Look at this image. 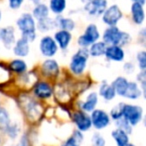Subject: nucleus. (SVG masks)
<instances>
[{"instance_id": "a878e982", "label": "nucleus", "mask_w": 146, "mask_h": 146, "mask_svg": "<svg viewBox=\"0 0 146 146\" xmlns=\"http://www.w3.org/2000/svg\"><path fill=\"white\" fill-rule=\"evenodd\" d=\"M111 136L116 143V146H125L126 144L129 143V134L120 128L116 127L115 129L112 130Z\"/></svg>"}, {"instance_id": "58836bf2", "label": "nucleus", "mask_w": 146, "mask_h": 146, "mask_svg": "<svg viewBox=\"0 0 146 146\" xmlns=\"http://www.w3.org/2000/svg\"><path fill=\"white\" fill-rule=\"evenodd\" d=\"M123 69L126 73L128 74H131L132 72L134 71V64L131 62H126L125 64L123 65Z\"/></svg>"}, {"instance_id": "ddd939ff", "label": "nucleus", "mask_w": 146, "mask_h": 146, "mask_svg": "<svg viewBox=\"0 0 146 146\" xmlns=\"http://www.w3.org/2000/svg\"><path fill=\"white\" fill-rule=\"evenodd\" d=\"M40 73L47 79H56L60 74V66L55 59L47 58L41 63Z\"/></svg>"}, {"instance_id": "6ab92c4d", "label": "nucleus", "mask_w": 146, "mask_h": 146, "mask_svg": "<svg viewBox=\"0 0 146 146\" xmlns=\"http://www.w3.org/2000/svg\"><path fill=\"white\" fill-rule=\"evenodd\" d=\"M7 66H8L9 71L11 73H13V74H16L17 76L22 75V74L26 73L27 70H28V65H27L26 61L21 58L12 59L7 64Z\"/></svg>"}, {"instance_id": "423d86ee", "label": "nucleus", "mask_w": 146, "mask_h": 146, "mask_svg": "<svg viewBox=\"0 0 146 146\" xmlns=\"http://www.w3.org/2000/svg\"><path fill=\"white\" fill-rule=\"evenodd\" d=\"M71 121L75 125L76 129H78L81 132H87L92 128V121L91 116L89 113L83 111V110H74L70 114Z\"/></svg>"}, {"instance_id": "c756f323", "label": "nucleus", "mask_w": 146, "mask_h": 146, "mask_svg": "<svg viewBox=\"0 0 146 146\" xmlns=\"http://www.w3.org/2000/svg\"><path fill=\"white\" fill-rule=\"evenodd\" d=\"M55 28H57L55 18H51L50 16L40 21H37V30H39L42 33L52 31Z\"/></svg>"}, {"instance_id": "bb28decb", "label": "nucleus", "mask_w": 146, "mask_h": 146, "mask_svg": "<svg viewBox=\"0 0 146 146\" xmlns=\"http://www.w3.org/2000/svg\"><path fill=\"white\" fill-rule=\"evenodd\" d=\"M111 84L114 87V89H115L116 94H117L118 96L123 97L126 92V89H127V87H128V84H129V80L126 77H124V76H118V77H116L115 79L112 81Z\"/></svg>"}, {"instance_id": "5701e85b", "label": "nucleus", "mask_w": 146, "mask_h": 146, "mask_svg": "<svg viewBox=\"0 0 146 146\" xmlns=\"http://www.w3.org/2000/svg\"><path fill=\"white\" fill-rule=\"evenodd\" d=\"M31 14L33 15V17L35 18L36 21H40L42 19H45L47 17H49V14H50V9L47 6L45 3H36L35 6L33 7L32 9V13Z\"/></svg>"}, {"instance_id": "9d476101", "label": "nucleus", "mask_w": 146, "mask_h": 146, "mask_svg": "<svg viewBox=\"0 0 146 146\" xmlns=\"http://www.w3.org/2000/svg\"><path fill=\"white\" fill-rule=\"evenodd\" d=\"M108 7L107 0H90L83 5V11L94 18L101 17Z\"/></svg>"}, {"instance_id": "f3484780", "label": "nucleus", "mask_w": 146, "mask_h": 146, "mask_svg": "<svg viewBox=\"0 0 146 146\" xmlns=\"http://www.w3.org/2000/svg\"><path fill=\"white\" fill-rule=\"evenodd\" d=\"M105 58L113 62H122L125 59V51L123 47L118 45H107Z\"/></svg>"}, {"instance_id": "de8ad7c7", "label": "nucleus", "mask_w": 146, "mask_h": 146, "mask_svg": "<svg viewBox=\"0 0 146 146\" xmlns=\"http://www.w3.org/2000/svg\"><path fill=\"white\" fill-rule=\"evenodd\" d=\"M32 1H33L34 3H38V2H40L41 0H32Z\"/></svg>"}, {"instance_id": "f8f14e48", "label": "nucleus", "mask_w": 146, "mask_h": 146, "mask_svg": "<svg viewBox=\"0 0 146 146\" xmlns=\"http://www.w3.org/2000/svg\"><path fill=\"white\" fill-rule=\"evenodd\" d=\"M123 17V12L121 11L120 7L116 4L108 6L105 12L101 16V19L104 24L107 26H117V23Z\"/></svg>"}, {"instance_id": "e433bc0d", "label": "nucleus", "mask_w": 146, "mask_h": 146, "mask_svg": "<svg viewBox=\"0 0 146 146\" xmlns=\"http://www.w3.org/2000/svg\"><path fill=\"white\" fill-rule=\"evenodd\" d=\"M25 0H8V5L10 9L12 10H17L19 9L23 4H24Z\"/></svg>"}, {"instance_id": "6e6552de", "label": "nucleus", "mask_w": 146, "mask_h": 146, "mask_svg": "<svg viewBox=\"0 0 146 146\" xmlns=\"http://www.w3.org/2000/svg\"><path fill=\"white\" fill-rule=\"evenodd\" d=\"M39 51L46 58H52L58 53L59 47L55 39L50 35H44L39 41Z\"/></svg>"}, {"instance_id": "c85d7f7f", "label": "nucleus", "mask_w": 146, "mask_h": 146, "mask_svg": "<svg viewBox=\"0 0 146 146\" xmlns=\"http://www.w3.org/2000/svg\"><path fill=\"white\" fill-rule=\"evenodd\" d=\"M49 9L50 12L56 16L62 15L67 8V0H49Z\"/></svg>"}, {"instance_id": "39448f33", "label": "nucleus", "mask_w": 146, "mask_h": 146, "mask_svg": "<svg viewBox=\"0 0 146 146\" xmlns=\"http://www.w3.org/2000/svg\"><path fill=\"white\" fill-rule=\"evenodd\" d=\"M99 28L95 23H90L85 27L83 33L77 38V44L81 48H89L93 43L97 42L100 39Z\"/></svg>"}, {"instance_id": "7c9ffc66", "label": "nucleus", "mask_w": 146, "mask_h": 146, "mask_svg": "<svg viewBox=\"0 0 146 146\" xmlns=\"http://www.w3.org/2000/svg\"><path fill=\"white\" fill-rule=\"evenodd\" d=\"M11 124V117L8 110L3 106H0V131L5 132L9 125Z\"/></svg>"}, {"instance_id": "aec40b11", "label": "nucleus", "mask_w": 146, "mask_h": 146, "mask_svg": "<svg viewBox=\"0 0 146 146\" xmlns=\"http://www.w3.org/2000/svg\"><path fill=\"white\" fill-rule=\"evenodd\" d=\"M132 21L136 25H141L145 20V11H144L143 5L139 3H132L130 7Z\"/></svg>"}, {"instance_id": "09e8293b", "label": "nucleus", "mask_w": 146, "mask_h": 146, "mask_svg": "<svg viewBox=\"0 0 146 146\" xmlns=\"http://www.w3.org/2000/svg\"><path fill=\"white\" fill-rule=\"evenodd\" d=\"M0 144H1V138H0Z\"/></svg>"}, {"instance_id": "f257e3e1", "label": "nucleus", "mask_w": 146, "mask_h": 146, "mask_svg": "<svg viewBox=\"0 0 146 146\" xmlns=\"http://www.w3.org/2000/svg\"><path fill=\"white\" fill-rule=\"evenodd\" d=\"M16 27L20 32V37L25 38L30 43L37 38V21L29 12H24L16 21Z\"/></svg>"}, {"instance_id": "9b49d317", "label": "nucleus", "mask_w": 146, "mask_h": 146, "mask_svg": "<svg viewBox=\"0 0 146 146\" xmlns=\"http://www.w3.org/2000/svg\"><path fill=\"white\" fill-rule=\"evenodd\" d=\"M90 116H91L92 127L95 128V130H97V131L105 129L111 123V117H110L109 113H107L103 109L96 108L95 110L91 112Z\"/></svg>"}, {"instance_id": "b1692460", "label": "nucleus", "mask_w": 146, "mask_h": 146, "mask_svg": "<svg viewBox=\"0 0 146 146\" xmlns=\"http://www.w3.org/2000/svg\"><path fill=\"white\" fill-rule=\"evenodd\" d=\"M142 95V90L139 83L135 81H129L128 87L126 89V92L123 97L130 100H136Z\"/></svg>"}, {"instance_id": "412c9836", "label": "nucleus", "mask_w": 146, "mask_h": 146, "mask_svg": "<svg viewBox=\"0 0 146 146\" xmlns=\"http://www.w3.org/2000/svg\"><path fill=\"white\" fill-rule=\"evenodd\" d=\"M98 94L99 96H101L105 101H111L116 97V91L114 89V87L112 86V84H109L108 82H106L105 80L101 82L98 89Z\"/></svg>"}, {"instance_id": "ea45409f", "label": "nucleus", "mask_w": 146, "mask_h": 146, "mask_svg": "<svg viewBox=\"0 0 146 146\" xmlns=\"http://www.w3.org/2000/svg\"><path fill=\"white\" fill-rule=\"evenodd\" d=\"M139 37H140V39H141V41L146 43V27L142 28L141 30L139 31Z\"/></svg>"}, {"instance_id": "c9c22d12", "label": "nucleus", "mask_w": 146, "mask_h": 146, "mask_svg": "<svg viewBox=\"0 0 146 146\" xmlns=\"http://www.w3.org/2000/svg\"><path fill=\"white\" fill-rule=\"evenodd\" d=\"M91 144L92 146H106V140L100 133L95 132L91 137Z\"/></svg>"}, {"instance_id": "f704fd0d", "label": "nucleus", "mask_w": 146, "mask_h": 146, "mask_svg": "<svg viewBox=\"0 0 146 146\" xmlns=\"http://www.w3.org/2000/svg\"><path fill=\"white\" fill-rule=\"evenodd\" d=\"M136 60H137L138 67L140 70L146 69V50H141L136 54Z\"/></svg>"}, {"instance_id": "79ce46f5", "label": "nucleus", "mask_w": 146, "mask_h": 146, "mask_svg": "<svg viewBox=\"0 0 146 146\" xmlns=\"http://www.w3.org/2000/svg\"><path fill=\"white\" fill-rule=\"evenodd\" d=\"M132 3H139L141 5H144L146 3V0H131Z\"/></svg>"}, {"instance_id": "393cba45", "label": "nucleus", "mask_w": 146, "mask_h": 146, "mask_svg": "<svg viewBox=\"0 0 146 146\" xmlns=\"http://www.w3.org/2000/svg\"><path fill=\"white\" fill-rule=\"evenodd\" d=\"M84 140L83 132L79 131L78 129H74L72 134L61 144L60 146H80Z\"/></svg>"}, {"instance_id": "20e7f679", "label": "nucleus", "mask_w": 146, "mask_h": 146, "mask_svg": "<svg viewBox=\"0 0 146 146\" xmlns=\"http://www.w3.org/2000/svg\"><path fill=\"white\" fill-rule=\"evenodd\" d=\"M22 100V110L24 112L26 118L30 122H35L39 121L41 115L43 113L42 107H41V104L39 101L34 99V96H31V97H20Z\"/></svg>"}, {"instance_id": "0eeeda50", "label": "nucleus", "mask_w": 146, "mask_h": 146, "mask_svg": "<svg viewBox=\"0 0 146 146\" xmlns=\"http://www.w3.org/2000/svg\"><path fill=\"white\" fill-rule=\"evenodd\" d=\"M122 113H123L122 117L127 120L131 124V126H136L143 119V109L139 105L124 103Z\"/></svg>"}, {"instance_id": "cd10ccee", "label": "nucleus", "mask_w": 146, "mask_h": 146, "mask_svg": "<svg viewBox=\"0 0 146 146\" xmlns=\"http://www.w3.org/2000/svg\"><path fill=\"white\" fill-rule=\"evenodd\" d=\"M106 49H107V44L105 42H103V41H97V42L93 43L88 48V51H89L90 57L98 58V57H101L105 55Z\"/></svg>"}, {"instance_id": "4468645a", "label": "nucleus", "mask_w": 146, "mask_h": 146, "mask_svg": "<svg viewBox=\"0 0 146 146\" xmlns=\"http://www.w3.org/2000/svg\"><path fill=\"white\" fill-rule=\"evenodd\" d=\"M16 30L12 25L0 27V42L6 50H12L16 42Z\"/></svg>"}, {"instance_id": "37998d69", "label": "nucleus", "mask_w": 146, "mask_h": 146, "mask_svg": "<svg viewBox=\"0 0 146 146\" xmlns=\"http://www.w3.org/2000/svg\"><path fill=\"white\" fill-rule=\"evenodd\" d=\"M142 122H143V125L146 127V115L143 116V119H142Z\"/></svg>"}, {"instance_id": "a19ab883", "label": "nucleus", "mask_w": 146, "mask_h": 146, "mask_svg": "<svg viewBox=\"0 0 146 146\" xmlns=\"http://www.w3.org/2000/svg\"><path fill=\"white\" fill-rule=\"evenodd\" d=\"M139 85L142 90V95H143V97L146 99V83H141V84H139Z\"/></svg>"}, {"instance_id": "1a4fd4ad", "label": "nucleus", "mask_w": 146, "mask_h": 146, "mask_svg": "<svg viewBox=\"0 0 146 146\" xmlns=\"http://www.w3.org/2000/svg\"><path fill=\"white\" fill-rule=\"evenodd\" d=\"M33 96L37 100H47L54 94L53 86L46 80H38L32 87Z\"/></svg>"}, {"instance_id": "a18cd8bd", "label": "nucleus", "mask_w": 146, "mask_h": 146, "mask_svg": "<svg viewBox=\"0 0 146 146\" xmlns=\"http://www.w3.org/2000/svg\"><path fill=\"white\" fill-rule=\"evenodd\" d=\"M1 20H2V11L0 9V22H1Z\"/></svg>"}, {"instance_id": "473e14b6", "label": "nucleus", "mask_w": 146, "mask_h": 146, "mask_svg": "<svg viewBox=\"0 0 146 146\" xmlns=\"http://www.w3.org/2000/svg\"><path fill=\"white\" fill-rule=\"evenodd\" d=\"M123 105H124V103H118L117 105H115L110 110L109 115L112 120L116 121V120L122 118V116H123V113H122V112H123Z\"/></svg>"}, {"instance_id": "49530a36", "label": "nucleus", "mask_w": 146, "mask_h": 146, "mask_svg": "<svg viewBox=\"0 0 146 146\" xmlns=\"http://www.w3.org/2000/svg\"><path fill=\"white\" fill-rule=\"evenodd\" d=\"M125 146H135V145H134L133 143H130V142H129V143H128V144H126Z\"/></svg>"}, {"instance_id": "72a5a7b5", "label": "nucleus", "mask_w": 146, "mask_h": 146, "mask_svg": "<svg viewBox=\"0 0 146 146\" xmlns=\"http://www.w3.org/2000/svg\"><path fill=\"white\" fill-rule=\"evenodd\" d=\"M114 122H115V125L117 128H120V129L124 130V131L127 132L128 134L132 133V127H133V126H131V124H130L127 120L124 119L123 117L116 120V121H114Z\"/></svg>"}, {"instance_id": "2eb2a0df", "label": "nucleus", "mask_w": 146, "mask_h": 146, "mask_svg": "<svg viewBox=\"0 0 146 146\" xmlns=\"http://www.w3.org/2000/svg\"><path fill=\"white\" fill-rule=\"evenodd\" d=\"M98 101H99V94L96 91H90L87 95L85 96L84 99L79 100L78 102L77 108L80 110L87 112V113H91L93 110L96 109L97 107Z\"/></svg>"}, {"instance_id": "dca6fc26", "label": "nucleus", "mask_w": 146, "mask_h": 146, "mask_svg": "<svg viewBox=\"0 0 146 146\" xmlns=\"http://www.w3.org/2000/svg\"><path fill=\"white\" fill-rule=\"evenodd\" d=\"M53 38L55 39L57 45L59 47V50L66 51L68 49L69 45H70L71 41H72V33L69 32L66 30H61L58 29L57 31H55L54 35H53Z\"/></svg>"}, {"instance_id": "4c0bfd02", "label": "nucleus", "mask_w": 146, "mask_h": 146, "mask_svg": "<svg viewBox=\"0 0 146 146\" xmlns=\"http://www.w3.org/2000/svg\"><path fill=\"white\" fill-rule=\"evenodd\" d=\"M136 79L139 84L146 83V69L145 70H141L137 75H136Z\"/></svg>"}, {"instance_id": "c03bdc74", "label": "nucleus", "mask_w": 146, "mask_h": 146, "mask_svg": "<svg viewBox=\"0 0 146 146\" xmlns=\"http://www.w3.org/2000/svg\"><path fill=\"white\" fill-rule=\"evenodd\" d=\"M80 1H81V2L83 3V4H85V3H87L88 1H90V0H80Z\"/></svg>"}, {"instance_id": "f03ea898", "label": "nucleus", "mask_w": 146, "mask_h": 146, "mask_svg": "<svg viewBox=\"0 0 146 146\" xmlns=\"http://www.w3.org/2000/svg\"><path fill=\"white\" fill-rule=\"evenodd\" d=\"M102 41L107 45H118L123 47L131 42V36L129 33L122 31L117 26H107L103 31Z\"/></svg>"}, {"instance_id": "4be33fe9", "label": "nucleus", "mask_w": 146, "mask_h": 146, "mask_svg": "<svg viewBox=\"0 0 146 146\" xmlns=\"http://www.w3.org/2000/svg\"><path fill=\"white\" fill-rule=\"evenodd\" d=\"M55 21H56L57 28L61 29V30H66L69 31V32H72L76 27V22L74 21V19L70 18V17L58 15V16L55 17Z\"/></svg>"}, {"instance_id": "2f4dec72", "label": "nucleus", "mask_w": 146, "mask_h": 146, "mask_svg": "<svg viewBox=\"0 0 146 146\" xmlns=\"http://www.w3.org/2000/svg\"><path fill=\"white\" fill-rule=\"evenodd\" d=\"M10 139L14 140L18 137L19 133H20V126L16 123V122H11L10 125L7 127V129L4 132Z\"/></svg>"}, {"instance_id": "a211bd4d", "label": "nucleus", "mask_w": 146, "mask_h": 146, "mask_svg": "<svg viewBox=\"0 0 146 146\" xmlns=\"http://www.w3.org/2000/svg\"><path fill=\"white\" fill-rule=\"evenodd\" d=\"M12 52L16 57H26L30 52V42L23 37H19L13 46Z\"/></svg>"}, {"instance_id": "7ed1b4c3", "label": "nucleus", "mask_w": 146, "mask_h": 146, "mask_svg": "<svg viewBox=\"0 0 146 146\" xmlns=\"http://www.w3.org/2000/svg\"><path fill=\"white\" fill-rule=\"evenodd\" d=\"M89 51L88 48L80 47L74 54L71 56L69 61V71L74 76H82L87 68L89 60Z\"/></svg>"}]
</instances>
